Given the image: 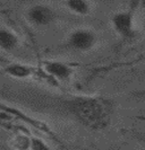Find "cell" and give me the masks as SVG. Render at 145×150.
Instances as JSON below:
<instances>
[{"instance_id": "5", "label": "cell", "mask_w": 145, "mask_h": 150, "mask_svg": "<svg viewBox=\"0 0 145 150\" xmlns=\"http://www.w3.org/2000/svg\"><path fill=\"white\" fill-rule=\"evenodd\" d=\"M44 70L50 76H52L54 79H57L59 81L69 80L74 72L73 68L70 67L68 63L57 60L46 61L44 63Z\"/></svg>"}, {"instance_id": "9", "label": "cell", "mask_w": 145, "mask_h": 150, "mask_svg": "<svg viewBox=\"0 0 145 150\" xmlns=\"http://www.w3.org/2000/svg\"><path fill=\"white\" fill-rule=\"evenodd\" d=\"M31 148L32 150H51L43 140L39 138H33L31 140Z\"/></svg>"}, {"instance_id": "1", "label": "cell", "mask_w": 145, "mask_h": 150, "mask_svg": "<svg viewBox=\"0 0 145 150\" xmlns=\"http://www.w3.org/2000/svg\"><path fill=\"white\" fill-rule=\"evenodd\" d=\"M68 111L77 120L91 128H101L109 120L110 106L102 98L75 97L67 100Z\"/></svg>"}, {"instance_id": "2", "label": "cell", "mask_w": 145, "mask_h": 150, "mask_svg": "<svg viewBox=\"0 0 145 150\" xmlns=\"http://www.w3.org/2000/svg\"><path fill=\"white\" fill-rule=\"evenodd\" d=\"M98 36L96 34L91 30L87 28H78V30H73L68 36L69 47H71L75 51L79 52H85L91 50L96 44Z\"/></svg>"}, {"instance_id": "4", "label": "cell", "mask_w": 145, "mask_h": 150, "mask_svg": "<svg viewBox=\"0 0 145 150\" xmlns=\"http://www.w3.org/2000/svg\"><path fill=\"white\" fill-rule=\"evenodd\" d=\"M111 25L115 32L125 38H133L134 32V18L131 11H119L116 13L111 18Z\"/></svg>"}, {"instance_id": "6", "label": "cell", "mask_w": 145, "mask_h": 150, "mask_svg": "<svg viewBox=\"0 0 145 150\" xmlns=\"http://www.w3.org/2000/svg\"><path fill=\"white\" fill-rule=\"evenodd\" d=\"M19 44L17 34L6 27H0V49L4 51H14Z\"/></svg>"}, {"instance_id": "7", "label": "cell", "mask_w": 145, "mask_h": 150, "mask_svg": "<svg viewBox=\"0 0 145 150\" xmlns=\"http://www.w3.org/2000/svg\"><path fill=\"white\" fill-rule=\"evenodd\" d=\"M5 72L10 77L18 78V79H24L27 78L33 74L32 67L27 64H22V63H10L5 68Z\"/></svg>"}, {"instance_id": "3", "label": "cell", "mask_w": 145, "mask_h": 150, "mask_svg": "<svg viewBox=\"0 0 145 150\" xmlns=\"http://www.w3.org/2000/svg\"><path fill=\"white\" fill-rule=\"evenodd\" d=\"M26 17L32 25L38 27H44L54 23V21L56 19V13L48 5L35 4L29 8Z\"/></svg>"}, {"instance_id": "8", "label": "cell", "mask_w": 145, "mask_h": 150, "mask_svg": "<svg viewBox=\"0 0 145 150\" xmlns=\"http://www.w3.org/2000/svg\"><path fill=\"white\" fill-rule=\"evenodd\" d=\"M66 7L76 15L85 16L91 11V4L85 0H68L65 2Z\"/></svg>"}]
</instances>
